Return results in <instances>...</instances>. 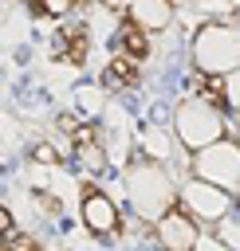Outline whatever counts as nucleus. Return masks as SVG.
Here are the masks:
<instances>
[{"label": "nucleus", "mask_w": 240, "mask_h": 251, "mask_svg": "<svg viewBox=\"0 0 240 251\" xmlns=\"http://www.w3.org/2000/svg\"><path fill=\"white\" fill-rule=\"evenodd\" d=\"M181 208H185L193 220H224L228 208H232V192L212 188V184H205V180L193 176V180L181 188Z\"/></svg>", "instance_id": "nucleus-4"}, {"label": "nucleus", "mask_w": 240, "mask_h": 251, "mask_svg": "<svg viewBox=\"0 0 240 251\" xmlns=\"http://www.w3.org/2000/svg\"><path fill=\"white\" fill-rule=\"evenodd\" d=\"M59 55H63V63H83L87 59V27L83 24H67L59 31Z\"/></svg>", "instance_id": "nucleus-10"}, {"label": "nucleus", "mask_w": 240, "mask_h": 251, "mask_svg": "<svg viewBox=\"0 0 240 251\" xmlns=\"http://www.w3.org/2000/svg\"><path fill=\"white\" fill-rule=\"evenodd\" d=\"M193 51H197V67H201L205 75L224 78L228 71H236V67H240V35H236L232 27H220V24L201 27V35H197Z\"/></svg>", "instance_id": "nucleus-1"}, {"label": "nucleus", "mask_w": 240, "mask_h": 251, "mask_svg": "<svg viewBox=\"0 0 240 251\" xmlns=\"http://www.w3.org/2000/svg\"><path fill=\"white\" fill-rule=\"evenodd\" d=\"M35 165H59V153H55V145H35Z\"/></svg>", "instance_id": "nucleus-13"}, {"label": "nucleus", "mask_w": 240, "mask_h": 251, "mask_svg": "<svg viewBox=\"0 0 240 251\" xmlns=\"http://www.w3.org/2000/svg\"><path fill=\"white\" fill-rule=\"evenodd\" d=\"M177 137L189 145V149H209V145H216V141H224V122H220V110H212V106H205L201 98H193V102H185L181 110H177Z\"/></svg>", "instance_id": "nucleus-3"}, {"label": "nucleus", "mask_w": 240, "mask_h": 251, "mask_svg": "<svg viewBox=\"0 0 240 251\" xmlns=\"http://www.w3.org/2000/svg\"><path fill=\"white\" fill-rule=\"evenodd\" d=\"M75 161H79V169H87V173H102V169H106V149H102L98 141H83V145H75Z\"/></svg>", "instance_id": "nucleus-11"}, {"label": "nucleus", "mask_w": 240, "mask_h": 251, "mask_svg": "<svg viewBox=\"0 0 240 251\" xmlns=\"http://www.w3.org/2000/svg\"><path fill=\"white\" fill-rule=\"evenodd\" d=\"M138 78H142V63H134V59H126V55H114V59L106 63V71H102V86L114 90V94L138 86Z\"/></svg>", "instance_id": "nucleus-8"}, {"label": "nucleus", "mask_w": 240, "mask_h": 251, "mask_svg": "<svg viewBox=\"0 0 240 251\" xmlns=\"http://www.w3.org/2000/svg\"><path fill=\"white\" fill-rule=\"evenodd\" d=\"M75 4H79V0H31V8H35V12H43V16H55V20H59V16H67Z\"/></svg>", "instance_id": "nucleus-12"}, {"label": "nucleus", "mask_w": 240, "mask_h": 251, "mask_svg": "<svg viewBox=\"0 0 240 251\" xmlns=\"http://www.w3.org/2000/svg\"><path fill=\"white\" fill-rule=\"evenodd\" d=\"M102 4H106V8H130L134 0H102Z\"/></svg>", "instance_id": "nucleus-15"}, {"label": "nucleus", "mask_w": 240, "mask_h": 251, "mask_svg": "<svg viewBox=\"0 0 240 251\" xmlns=\"http://www.w3.org/2000/svg\"><path fill=\"white\" fill-rule=\"evenodd\" d=\"M173 20V0H134L130 4V24L142 27L146 35L150 31H165Z\"/></svg>", "instance_id": "nucleus-7"}, {"label": "nucleus", "mask_w": 240, "mask_h": 251, "mask_svg": "<svg viewBox=\"0 0 240 251\" xmlns=\"http://www.w3.org/2000/svg\"><path fill=\"white\" fill-rule=\"evenodd\" d=\"M193 173L197 180L224 188V192H240V141H216L209 149H201L193 157Z\"/></svg>", "instance_id": "nucleus-2"}, {"label": "nucleus", "mask_w": 240, "mask_h": 251, "mask_svg": "<svg viewBox=\"0 0 240 251\" xmlns=\"http://www.w3.org/2000/svg\"><path fill=\"white\" fill-rule=\"evenodd\" d=\"M79 212H83V224H87L94 235H110V231H118V224H122V216H118L114 200H110L102 188H87V192H83Z\"/></svg>", "instance_id": "nucleus-6"}, {"label": "nucleus", "mask_w": 240, "mask_h": 251, "mask_svg": "<svg viewBox=\"0 0 240 251\" xmlns=\"http://www.w3.org/2000/svg\"><path fill=\"white\" fill-rule=\"evenodd\" d=\"M118 47H122L118 55H126V59H134V63H146V55H150V35L126 20V24L118 27Z\"/></svg>", "instance_id": "nucleus-9"}, {"label": "nucleus", "mask_w": 240, "mask_h": 251, "mask_svg": "<svg viewBox=\"0 0 240 251\" xmlns=\"http://www.w3.org/2000/svg\"><path fill=\"white\" fill-rule=\"evenodd\" d=\"M0 235H4V239L16 235V231H12V212H8V208H0Z\"/></svg>", "instance_id": "nucleus-14"}, {"label": "nucleus", "mask_w": 240, "mask_h": 251, "mask_svg": "<svg viewBox=\"0 0 240 251\" xmlns=\"http://www.w3.org/2000/svg\"><path fill=\"white\" fill-rule=\"evenodd\" d=\"M157 239H161L165 251H197L201 227H197V220H193L185 208H169V212L157 220Z\"/></svg>", "instance_id": "nucleus-5"}]
</instances>
